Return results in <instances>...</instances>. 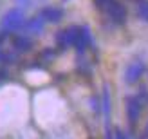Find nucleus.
Masks as SVG:
<instances>
[{"label":"nucleus","instance_id":"6e6552de","mask_svg":"<svg viewBox=\"0 0 148 139\" xmlns=\"http://www.w3.org/2000/svg\"><path fill=\"white\" fill-rule=\"evenodd\" d=\"M13 47L18 51V53H27L29 49L33 47V40L25 34H18L13 38Z\"/></svg>","mask_w":148,"mask_h":139},{"label":"nucleus","instance_id":"423d86ee","mask_svg":"<svg viewBox=\"0 0 148 139\" xmlns=\"http://www.w3.org/2000/svg\"><path fill=\"white\" fill-rule=\"evenodd\" d=\"M43 27H45V22H43L42 16H34V18H29L24 22V31L29 33V34H40L43 31Z\"/></svg>","mask_w":148,"mask_h":139},{"label":"nucleus","instance_id":"4468645a","mask_svg":"<svg viewBox=\"0 0 148 139\" xmlns=\"http://www.w3.org/2000/svg\"><path fill=\"white\" fill-rule=\"evenodd\" d=\"M5 76H7V72L0 69V81H4V79H5Z\"/></svg>","mask_w":148,"mask_h":139},{"label":"nucleus","instance_id":"39448f33","mask_svg":"<svg viewBox=\"0 0 148 139\" xmlns=\"http://www.w3.org/2000/svg\"><path fill=\"white\" fill-rule=\"evenodd\" d=\"M40 16L43 18V22H49V24H58V22L63 18V11L60 9V7L49 5V7H43V9H42Z\"/></svg>","mask_w":148,"mask_h":139},{"label":"nucleus","instance_id":"1a4fd4ad","mask_svg":"<svg viewBox=\"0 0 148 139\" xmlns=\"http://www.w3.org/2000/svg\"><path fill=\"white\" fill-rule=\"evenodd\" d=\"M63 33H65V40H67V47H71V45H74V43H76L78 36H79V27L72 25V27H69V29H65Z\"/></svg>","mask_w":148,"mask_h":139},{"label":"nucleus","instance_id":"20e7f679","mask_svg":"<svg viewBox=\"0 0 148 139\" xmlns=\"http://www.w3.org/2000/svg\"><path fill=\"white\" fill-rule=\"evenodd\" d=\"M141 103L136 96H128L127 98V114H128V121L134 125V123L139 119V114H141Z\"/></svg>","mask_w":148,"mask_h":139},{"label":"nucleus","instance_id":"f8f14e48","mask_svg":"<svg viewBox=\"0 0 148 139\" xmlns=\"http://www.w3.org/2000/svg\"><path fill=\"white\" fill-rule=\"evenodd\" d=\"M56 45H58V49H65V47H67V40H65V33L63 31H60L56 34Z\"/></svg>","mask_w":148,"mask_h":139},{"label":"nucleus","instance_id":"f03ea898","mask_svg":"<svg viewBox=\"0 0 148 139\" xmlns=\"http://www.w3.org/2000/svg\"><path fill=\"white\" fill-rule=\"evenodd\" d=\"M145 71H146V67H145V62H141V60H137V62H132L128 67H127V71H125V81L127 83H137L139 79H141V76L145 74Z\"/></svg>","mask_w":148,"mask_h":139},{"label":"nucleus","instance_id":"9b49d317","mask_svg":"<svg viewBox=\"0 0 148 139\" xmlns=\"http://www.w3.org/2000/svg\"><path fill=\"white\" fill-rule=\"evenodd\" d=\"M137 13L143 20L148 22V0H139L137 2Z\"/></svg>","mask_w":148,"mask_h":139},{"label":"nucleus","instance_id":"9d476101","mask_svg":"<svg viewBox=\"0 0 148 139\" xmlns=\"http://www.w3.org/2000/svg\"><path fill=\"white\" fill-rule=\"evenodd\" d=\"M101 108H103V116H105V119H108V116H110V94H108V87L107 85L103 87V103H101Z\"/></svg>","mask_w":148,"mask_h":139},{"label":"nucleus","instance_id":"2eb2a0df","mask_svg":"<svg viewBox=\"0 0 148 139\" xmlns=\"http://www.w3.org/2000/svg\"><path fill=\"white\" fill-rule=\"evenodd\" d=\"M145 134H146V137H148V125H146V128H145Z\"/></svg>","mask_w":148,"mask_h":139},{"label":"nucleus","instance_id":"0eeeda50","mask_svg":"<svg viewBox=\"0 0 148 139\" xmlns=\"http://www.w3.org/2000/svg\"><path fill=\"white\" fill-rule=\"evenodd\" d=\"M92 43V36H90V29L88 27H79V36L76 43H74V47H76L79 53H83V51Z\"/></svg>","mask_w":148,"mask_h":139},{"label":"nucleus","instance_id":"ddd939ff","mask_svg":"<svg viewBox=\"0 0 148 139\" xmlns=\"http://www.w3.org/2000/svg\"><path fill=\"white\" fill-rule=\"evenodd\" d=\"M114 139H127V136H125V132L121 128H116V132H114Z\"/></svg>","mask_w":148,"mask_h":139},{"label":"nucleus","instance_id":"7ed1b4c3","mask_svg":"<svg viewBox=\"0 0 148 139\" xmlns=\"http://www.w3.org/2000/svg\"><path fill=\"white\" fill-rule=\"evenodd\" d=\"M105 9H107L108 16H110V20H112L114 24H123V22L127 20V11H125V7L119 2H116V0H108Z\"/></svg>","mask_w":148,"mask_h":139},{"label":"nucleus","instance_id":"f257e3e1","mask_svg":"<svg viewBox=\"0 0 148 139\" xmlns=\"http://www.w3.org/2000/svg\"><path fill=\"white\" fill-rule=\"evenodd\" d=\"M24 22H25L24 11L22 9H11V11H7L2 18V29L5 33L20 31V29L24 27Z\"/></svg>","mask_w":148,"mask_h":139}]
</instances>
